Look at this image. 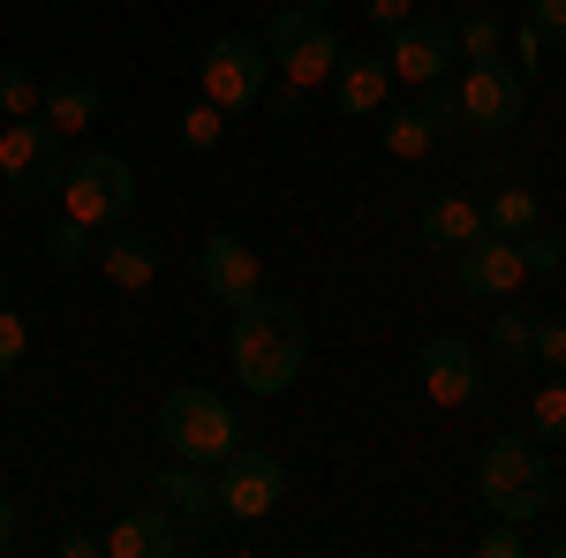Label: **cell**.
<instances>
[{"mask_svg": "<svg viewBox=\"0 0 566 558\" xmlns=\"http://www.w3.org/2000/svg\"><path fill=\"white\" fill-rule=\"evenodd\" d=\"M227 362H234V378L250 392H287V386H303V370H310V325H303V309L295 302H280V295H250L242 309H234V325H227Z\"/></svg>", "mask_w": 566, "mask_h": 558, "instance_id": "obj_1", "label": "cell"}, {"mask_svg": "<svg viewBox=\"0 0 566 558\" xmlns=\"http://www.w3.org/2000/svg\"><path fill=\"white\" fill-rule=\"evenodd\" d=\"M476 491H483V514L491 520H522V528L544 520L552 498H559L552 461L536 453V438H522V430H499V438L476 453Z\"/></svg>", "mask_w": 566, "mask_h": 558, "instance_id": "obj_2", "label": "cell"}, {"mask_svg": "<svg viewBox=\"0 0 566 558\" xmlns=\"http://www.w3.org/2000/svg\"><path fill=\"white\" fill-rule=\"evenodd\" d=\"M159 445H175V461L219 468V461L242 445V415H234V400L212 392V386H175L159 400Z\"/></svg>", "mask_w": 566, "mask_h": 558, "instance_id": "obj_3", "label": "cell"}, {"mask_svg": "<svg viewBox=\"0 0 566 558\" xmlns=\"http://www.w3.org/2000/svg\"><path fill=\"white\" fill-rule=\"evenodd\" d=\"M258 39H264V53H272V76H280V84H333V69H340V31H333L317 8H295V0H287Z\"/></svg>", "mask_w": 566, "mask_h": 558, "instance_id": "obj_4", "label": "cell"}, {"mask_svg": "<svg viewBox=\"0 0 566 558\" xmlns=\"http://www.w3.org/2000/svg\"><path fill=\"white\" fill-rule=\"evenodd\" d=\"M61 212L84 227H129L136 212V167L122 151H76L61 173Z\"/></svg>", "mask_w": 566, "mask_h": 558, "instance_id": "obj_5", "label": "cell"}, {"mask_svg": "<svg viewBox=\"0 0 566 558\" xmlns=\"http://www.w3.org/2000/svg\"><path fill=\"white\" fill-rule=\"evenodd\" d=\"M197 91L212 98L227 122L250 114V106H264V91H272V53H264V39H250V31L212 39V45H205V61H197Z\"/></svg>", "mask_w": 566, "mask_h": 558, "instance_id": "obj_6", "label": "cell"}, {"mask_svg": "<svg viewBox=\"0 0 566 558\" xmlns=\"http://www.w3.org/2000/svg\"><path fill=\"white\" fill-rule=\"evenodd\" d=\"M61 144H69V136L53 129L45 114L8 122V129H0V181H8L15 197H61V173H69Z\"/></svg>", "mask_w": 566, "mask_h": 558, "instance_id": "obj_7", "label": "cell"}, {"mask_svg": "<svg viewBox=\"0 0 566 558\" xmlns=\"http://www.w3.org/2000/svg\"><path fill=\"white\" fill-rule=\"evenodd\" d=\"M212 475H219V514H234V520H264L287 498V461L264 453V445H234Z\"/></svg>", "mask_w": 566, "mask_h": 558, "instance_id": "obj_8", "label": "cell"}, {"mask_svg": "<svg viewBox=\"0 0 566 558\" xmlns=\"http://www.w3.org/2000/svg\"><path fill=\"white\" fill-rule=\"evenodd\" d=\"M461 122H469V136H506L514 122H522L528 106V84L514 61H469V76H461Z\"/></svg>", "mask_w": 566, "mask_h": 558, "instance_id": "obj_9", "label": "cell"}, {"mask_svg": "<svg viewBox=\"0 0 566 558\" xmlns=\"http://www.w3.org/2000/svg\"><path fill=\"white\" fill-rule=\"evenodd\" d=\"M386 61H392V84H438V76H453V61H461L453 23H446V15H408V23H392Z\"/></svg>", "mask_w": 566, "mask_h": 558, "instance_id": "obj_10", "label": "cell"}, {"mask_svg": "<svg viewBox=\"0 0 566 558\" xmlns=\"http://www.w3.org/2000/svg\"><path fill=\"white\" fill-rule=\"evenodd\" d=\"M522 280H528V264H522V242H514V234H491V227H483L469 250H453V287H461V295L506 302Z\"/></svg>", "mask_w": 566, "mask_h": 558, "instance_id": "obj_11", "label": "cell"}, {"mask_svg": "<svg viewBox=\"0 0 566 558\" xmlns=\"http://www.w3.org/2000/svg\"><path fill=\"white\" fill-rule=\"evenodd\" d=\"M197 280H205V295H212L219 309H242L250 295H264V264L242 234H212V242L197 250Z\"/></svg>", "mask_w": 566, "mask_h": 558, "instance_id": "obj_12", "label": "cell"}, {"mask_svg": "<svg viewBox=\"0 0 566 558\" xmlns=\"http://www.w3.org/2000/svg\"><path fill=\"white\" fill-rule=\"evenodd\" d=\"M476 386H483L476 347L461 340V333H431V340H423V392H431L438 408H469Z\"/></svg>", "mask_w": 566, "mask_h": 558, "instance_id": "obj_13", "label": "cell"}, {"mask_svg": "<svg viewBox=\"0 0 566 558\" xmlns=\"http://www.w3.org/2000/svg\"><path fill=\"white\" fill-rule=\"evenodd\" d=\"M106 551L114 558H175L181 551V514H167L151 498V506H136V514H122L106 528Z\"/></svg>", "mask_w": 566, "mask_h": 558, "instance_id": "obj_14", "label": "cell"}, {"mask_svg": "<svg viewBox=\"0 0 566 558\" xmlns=\"http://www.w3.org/2000/svg\"><path fill=\"white\" fill-rule=\"evenodd\" d=\"M392 91V61L386 53H340V69H333V106L363 122V114H378Z\"/></svg>", "mask_w": 566, "mask_h": 558, "instance_id": "obj_15", "label": "cell"}, {"mask_svg": "<svg viewBox=\"0 0 566 558\" xmlns=\"http://www.w3.org/2000/svg\"><path fill=\"white\" fill-rule=\"evenodd\" d=\"M476 234H483V197L446 189V197H431V204H423V250L453 257V250H469Z\"/></svg>", "mask_w": 566, "mask_h": 558, "instance_id": "obj_16", "label": "cell"}, {"mask_svg": "<svg viewBox=\"0 0 566 558\" xmlns=\"http://www.w3.org/2000/svg\"><path fill=\"white\" fill-rule=\"evenodd\" d=\"M151 498L181 520H205V514H219V475L205 461H167V468L151 475Z\"/></svg>", "mask_w": 566, "mask_h": 558, "instance_id": "obj_17", "label": "cell"}, {"mask_svg": "<svg viewBox=\"0 0 566 558\" xmlns=\"http://www.w3.org/2000/svg\"><path fill=\"white\" fill-rule=\"evenodd\" d=\"M98 272H106L122 295H144V287L159 280V242H151V234H136V227H114V242L98 250Z\"/></svg>", "mask_w": 566, "mask_h": 558, "instance_id": "obj_18", "label": "cell"}, {"mask_svg": "<svg viewBox=\"0 0 566 558\" xmlns=\"http://www.w3.org/2000/svg\"><path fill=\"white\" fill-rule=\"evenodd\" d=\"M39 114L53 122L61 136H84L98 114H106V91L91 84V76H61V84H45V98H39Z\"/></svg>", "mask_w": 566, "mask_h": 558, "instance_id": "obj_19", "label": "cell"}, {"mask_svg": "<svg viewBox=\"0 0 566 558\" xmlns=\"http://www.w3.org/2000/svg\"><path fill=\"white\" fill-rule=\"evenodd\" d=\"M483 227L522 242V234H536V227H544V197H528L522 181H499V189L483 197Z\"/></svg>", "mask_w": 566, "mask_h": 558, "instance_id": "obj_20", "label": "cell"}, {"mask_svg": "<svg viewBox=\"0 0 566 558\" xmlns=\"http://www.w3.org/2000/svg\"><path fill=\"white\" fill-rule=\"evenodd\" d=\"M483 340H491V362H499V370H528V340H536V317L506 302V309H499V317L483 325Z\"/></svg>", "mask_w": 566, "mask_h": 558, "instance_id": "obj_21", "label": "cell"}, {"mask_svg": "<svg viewBox=\"0 0 566 558\" xmlns=\"http://www.w3.org/2000/svg\"><path fill=\"white\" fill-rule=\"evenodd\" d=\"M219 144H227V114H219L212 98L197 91V98L181 106V151H197V159H212Z\"/></svg>", "mask_w": 566, "mask_h": 558, "instance_id": "obj_22", "label": "cell"}, {"mask_svg": "<svg viewBox=\"0 0 566 558\" xmlns=\"http://www.w3.org/2000/svg\"><path fill=\"white\" fill-rule=\"evenodd\" d=\"M386 151L392 159H423V151H438V129L423 106H400V114H386Z\"/></svg>", "mask_w": 566, "mask_h": 558, "instance_id": "obj_23", "label": "cell"}, {"mask_svg": "<svg viewBox=\"0 0 566 558\" xmlns=\"http://www.w3.org/2000/svg\"><path fill=\"white\" fill-rule=\"evenodd\" d=\"M453 45H461V61H499V45H506V23L476 8V15H453Z\"/></svg>", "mask_w": 566, "mask_h": 558, "instance_id": "obj_24", "label": "cell"}, {"mask_svg": "<svg viewBox=\"0 0 566 558\" xmlns=\"http://www.w3.org/2000/svg\"><path fill=\"white\" fill-rule=\"evenodd\" d=\"M416 91H423V114H431L438 144H446V136H469V122H461V91H453V76H438V84H416Z\"/></svg>", "mask_w": 566, "mask_h": 558, "instance_id": "obj_25", "label": "cell"}, {"mask_svg": "<svg viewBox=\"0 0 566 558\" xmlns=\"http://www.w3.org/2000/svg\"><path fill=\"white\" fill-rule=\"evenodd\" d=\"M39 98H45V84L31 76V69H15V61H0V114H8V122H23V114H39Z\"/></svg>", "mask_w": 566, "mask_h": 558, "instance_id": "obj_26", "label": "cell"}, {"mask_svg": "<svg viewBox=\"0 0 566 558\" xmlns=\"http://www.w3.org/2000/svg\"><path fill=\"white\" fill-rule=\"evenodd\" d=\"M528 423H536V438H544V445H566V386H559V378H544V386H536Z\"/></svg>", "mask_w": 566, "mask_h": 558, "instance_id": "obj_27", "label": "cell"}, {"mask_svg": "<svg viewBox=\"0 0 566 558\" xmlns=\"http://www.w3.org/2000/svg\"><path fill=\"white\" fill-rule=\"evenodd\" d=\"M91 234H98V227H84V219H53V227H45V257L53 264H84L91 257Z\"/></svg>", "mask_w": 566, "mask_h": 558, "instance_id": "obj_28", "label": "cell"}, {"mask_svg": "<svg viewBox=\"0 0 566 558\" xmlns=\"http://www.w3.org/2000/svg\"><path fill=\"white\" fill-rule=\"evenodd\" d=\"M528 362H544V378H559V370H566V317H536Z\"/></svg>", "mask_w": 566, "mask_h": 558, "instance_id": "obj_29", "label": "cell"}, {"mask_svg": "<svg viewBox=\"0 0 566 558\" xmlns=\"http://www.w3.org/2000/svg\"><path fill=\"white\" fill-rule=\"evenodd\" d=\"M476 551L483 558H522L528 551V528H522V520H491V528L476 536Z\"/></svg>", "mask_w": 566, "mask_h": 558, "instance_id": "obj_30", "label": "cell"}, {"mask_svg": "<svg viewBox=\"0 0 566 558\" xmlns=\"http://www.w3.org/2000/svg\"><path fill=\"white\" fill-rule=\"evenodd\" d=\"M522 264H528V272H544V280H552V272L566 264V242H559V234H544V227H536V234H522Z\"/></svg>", "mask_w": 566, "mask_h": 558, "instance_id": "obj_31", "label": "cell"}, {"mask_svg": "<svg viewBox=\"0 0 566 558\" xmlns=\"http://www.w3.org/2000/svg\"><path fill=\"white\" fill-rule=\"evenodd\" d=\"M23 347H31V325H23V317H15V309L0 302V378H8V370L23 362Z\"/></svg>", "mask_w": 566, "mask_h": 558, "instance_id": "obj_32", "label": "cell"}, {"mask_svg": "<svg viewBox=\"0 0 566 558\" xmlns=\"http://www.w3.org/2000/svg\"><path fill=\"white\" fill-rule=\"evenodd\" d=\"M528 31L544 45H566V0H528Z\"/></svg>", "mask_w": 566, "mask_h": 558, "instance_id": "obj_33", "label": "cell"}, {"mask_svg": "<svg viewBox=\"0 0 566 558\" xmlns=\"http://www.w3.org/2000/svg\"><path fill=\"white\" fill-rule=\"evenodd\" d=\"M408 15H416V0H363V23H378V31L408 23Z\"/></svg>", "mask_w": 566, "mask_h": 558, "instance_id": "obj_34", "label": "cell"}, {"mask_svg": "<svg viewBox=\"0 0 566 558\" xmlns=\"http://www.w3.org/2000/svg\"><path fill=\"white\" fill-rule=\"evenodd\" d=\"M264 106L295 122V114H303V84H280V76H272V91H264Z\"/></svg>", "mask_w": 566, "mask_h": 558, "instance_id": "obj_35", "label": "cell"}, {"mask_svg": "<svg viewBox=\"0 0 566 558\" xmlns=\"http://www.w3.org/2000/svg\"><path fill=\"white\" fill-rule=\"evenodd\" d=\"M61 551H69V558H91V551H106V536H91V528H61Z\"/></svg>", "mask_w": 566, "mask_h": 558, "instance_id": "obj_36", "label": "cell"}, {"mask_svg": "<svg viewBox=\"0 0 566 558\" xmlns=\"http://www.w3.org/2000/svg\"><path fill=\"white\" fill-rule=\"evenodd\" d=\"M499 181H506V167H499V159H483V167H476V197H491Z\"/></svg>", "mask_w": 566, "mask_h": 558, "instance_id": "obj_37", "label": "cell"}, {"mask_svg": "<svg viewBox=\"0 0 566 558\" xmlns=\"http://www.w3.org/2000/svg\"><path fill=\"white\" fill-rule=\"evenodd\" d=\"M15 544V498H0V551Z\"/></svg>", "mask_w": 566, "mask_h": 558, "instance_id": "obj_38", "label": "cell"}, {"mask_svg": "<svg viewBox=\"0 0 566 558\" xmlns=\"http://www.w3.org/2000/svg\"><path fill=\"white\" fill-rule=\"evenodd\" d=\"M295 8H317V15H325V8H340V0H295Z\"/></svg>", "mask_w": 566, "mask_h": 558, "instance_id": "obj_39", "label": "cell"}, {"mask_svg": "<svg viewBox=\"0 0 566 558\" xmlns=\"http://www.w3.org/2000/svg\"><path fill=\"white\" fill-rule=\"evenodd\" d=\"M0 302H8V264H0Z\"/></svg>", "mask_w": 566, "mask_h": 558, "instance_id": "obj_40", "label": "cell"}, {"mask_svg": "<svg viewBox=\"0 0 566 558\" xmlns=\"http://www.w3.org/2000/svg\"><path fill=\"white\" fill-rule=\"evenodd\" d=\"M559 386H566V370H559Z\"/></svg>", "mask_w": 566, "mask_h": 558, "instance_id": "obj_41", "label": "cell"}]
</instances>
